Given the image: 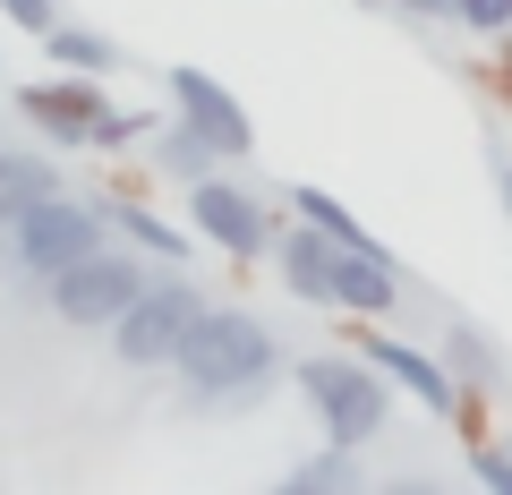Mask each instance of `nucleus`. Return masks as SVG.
<instances>
[{
  "label": "nucleus",
  "instance_id": "nucleus-1",
  "mask_svg": "<svg viewBox=\"0 0 512 495\" xmlns=\"http://www.w3.org/2000/svg\"><path fill=\"white\" fill-rule=\"evenodd\" d=\"M274 333H265V316H248V308H214L205 299L197 308V325H188V342H180V385H188V402H248V393H265L274 385Z\"/></svg>",
  "mask_w": 512,
  "mask_h": 495
},
{
  "label": "nucleus",
  "instance_id": "nucleus-9",
  "mask_svg": "<svg viewBox=\"0 0 512 495\" xmlns=\"http://www.w3.org/2000/svg\"><path fill=\"white\" fill-rule=\"evenodd\" d=\"M274 274H282V291L291 299H308V308H333V265H342V239H325L308 214L291 222V231H274Z\"/></svg>",
  "mask_w": 512,
  "mask_h": 495
},
{
  "label": "nucleus",
  "instance_id": "nucleus-6",
  "mask_svg": "<svg viewBox=\"0 0 512 495\" xmlns=\"http://www.w3.org/2000/svg\"><path fill=\"white\" fill-rule=\"evenodd\" d=\"M188 222H197V239H205V248H222V257H265V248H274L265 205H256L248 188H231L222 171L188 188Z\"/></svg>",
  "mask_w": 512,
  "mask_h": 495
},
{
  "label": "nucleus",
  "instance_id": "nucleus-21",
  "mask_svg": "<svg viewBox=\"0 0 512 495\" xmlns=\"http://www.w3.org/2000/svg\"><path fill=\"white\" fill-rule=\"evenodd\" d=\"M393 9H402V18H453L461 0H393Z\"/></svg>",
  "mask_w": 512,
  "mask_h": 495
},
{
  "label": "nucleus",
  "instance_id": "nucleus-20",
  "mask_svg": "<svg viewBox=\"0 0 512 495\" xmlns=\"http://www.w3.org/2000/svg\"><path fill=\"white\" fill-rule=\"evenodd\" d=\"M470 470L487 478L495 495H512V453H504V444H478V453H470Z\"/></svg>",
  "mask_w": 512,
  "mask_h": 495
},
{
  "label": "nucleus",
  "instance_id": "nucleus-17",
  "mask_svg": "<svg viewBox=\"0 0 512 495\" xmlns=\"http://www.w3.org/2000/svg\"><path fill=\"white\" fill-rule=\"evenodd\" d=\"M291 214H308L316 231H325V239H342V248H376V239L359 231V214H350V205L333 197V188H291Z\"/></svg>",
  "mask_w": 512,
  "mask_h": 495
},
{
  "label": "nucleus",
  "instance_id": "nucleus-13",
  "mask_svg": "<svg viewBox=\"0 0 512 495\" xmlns=\"http://www.w3.org/2000/svg\"><path fill=\"white\" fill-rule=\"evenodd\" d=\"M103 222L128 239V248H154L163 265H180V257H188V231H171V222L154 214V205H137V197H111V205H103Z\"/></svg>",
  "mask_w": 512,
  "mask_h": 495
},
{
  "label": "nucleus",
  "instance_id": "nucleus-10",
  "mask_svg": "<svg viewBox=\"0 0 512 495\" xmlns=\"http://www.w3.org/2000/svg\"><path fill=\"white\" fill-rule=\"evenodd\" d=\"M393 299H402V265L384 257V248H342V265H333V308L384 316Z\"/></svg>",
  "mask_w": 512,
  "mask_h": 495
},
{
  "label": "nucleus",
  "instance_id": "nucleus-22",
  "mask_svg": "<svg viewBox=\"0 0 512 495\" xmlns=\"http://www.w3.org/2000/svg\"><path fill=\"white\" fill-rule=\"evenodd\" d=\"M495 188H504V205H512V163H504V171H495Z\"/></svg>",
  "mask_w": 512,
  "mask_h": 495
},
{
  "label": "nucleus",
  "instance_id": "nucleus-7",
  "mask_svg": "<svg viewBox=\"0 0 512 495\" xmlns=\"http://www.w3.org/2000/svg\"><path fill=\"white\" fill-rule=\"evenodd\" d=\"M18 111L35 120L52 146H94V120H103V77H77V69H60V77H43V86H18Z\"/></svg>",
  "mask_w": 512,
  "mask_h": 495
},
{
  "label": "nucleus",
  "instance_id": "nucleus-11",
  "mask_svg": "<svg viewBox=\"0 0 512 495\" xmlns=\"http://www.w3.org/2000/svg\"><path fill=\"white\" fill-rule=\"evenodd\" d=\"M359 350H367V359H376L402 393H419L427 410H444V419L461 410V385H453V367H444V359H427V350H410V342H359Z\"/></svg>",
  "mask_w": 512,
  "mask_h": 495
},
{
  "label": "nucleus",
  "instance_id": "nucleus-12",
  "mask_svg": "<svg viewBox=\"0 0 512 495\" xmlns=\"http://www.w3.org/2000/svg\"><path fill=\"white\" fill-rule=\"evenodd\" d=\"M146 163L163 171V180H188V188H197V180H214V171H222V146L197 129V120H171V129H154V154H146Z\"/></svg>",
  "mask_w": 512,
  "mask_h": 495
},
{
  "label": "nucleus",
  "instance_id": "nucleus-4",
  "mask_svg": "<svg viewBox=\"0 0 512 495\" xmlns=\"http://www.w3.org/2000/svg\"><path fill=\"white\" fill-rule=\"evenodd\" d=\"M197 308H205V291L188 274H163V282L146 274V291L111 316V350H120V367H171L180 342H188V325H197Z\"/></svg>",
  "mask_w": 512,
  "mask_h": 495
},
{
  "label": "nucleus",
  "instance_id": "nucleus-5",
  "mask_svg": "<svg viewBox=\"0 0 512 495\" xmlns=\"http://www.w3.org/2000/svg\"><path fill=\"white\" fill-rule=\"evenodd\" d=\"M111 239V222H103V205H77V197H35L18 222H9V257H18V274L26 282H52L60 265H77L86 248H103Z\"/></svg>",
  "mask_w": 512,
  "mask_h": 495
},
{
  "label": "nucleus",
  "instance_id": "nucleus-24",
  "mask_svg": "<svg viewBox=\"0 0 512 495\" xmlns=\"http://www.w3.org/2000/svg\"><path fill=\"white\" fill-rule=\"evenodd\" d=\"M359 9H367V0H359Z\"/></svg>",
  "mask_w": 512,
  "mask_h": 495
},
{
  "label": "nucleus",
  "instance_id": "nucleus-19",
  "mask_svg": "<svg viewBox=\"0 0 512 495\" xmlns=\"http://www.w3.org/2000/svg\"><path fill=\"white\" fill-rule=\"evenodd\" d=\"M0 18L26 26V35H52V26H60V0H0Z\"/></svg>",
  "mask_w": 512,
  "mask_h": 495
},
{
  "label": "nucleus",
  "instance_id": "nucleus-15",
  "mask_svg": "<svg viewBox=\"0 0 512 495\" xmlns=\"http://www.w3.org/2000/svg\"><path fill=\"white\" fill-rule=\"evenodd\" d=\"M367 470H359V444H333V453L299 461L291 478H282V495H359Z\"/></svg>",
  "mask_w": 512,
  "mask_h": 495
},
{
  "label": "nucleus",
  "instance_id": "nucleus-3",
  "mask_svg": "<svg viewBox=\"0 0 512 495\" xmlns=\"http://www.w3.org/2000/svg\"><path fill=\"white\" fill-rule=\"evenodd\" d=\"M43 291H52V316H60V325H77V333L103 325V333H111V316L146 291V248H111V239H103V248H86L77 265H60Z\"/></svg>",
  "mask_w": 512,
  "mask_h": 495
},
{
  "label": "nucleus",
  "instance_id": "nucleus-23",
  "mask_svg": "<svg viewBox=\"0 0 512 495\" xmlns=\"http://www.w3.org/2000/svg\"><path fill=\"white\" fill-rule=\"evenodd\" d=\"M495 43H512V35H495ZM504 94H512V69H504Z\"/></svg>",
  "mask_w": 512,
  "mask_h": 495
},
{
  "label": "nucleus",
  "instance_id": "nucleus-18",
  "mask_svg": "<svg viewBox=\"0 0 512 495\" xmlns=\"http://www.w3.org/2000/svg\"><path fill=\"white\" fill-rule=\"evenodd\" d=\"M453 18L470 26V35H512V0H461Z\"/></svg>",
  "mask_w": 512,
  "mask_h": 495
},
{
  "label": "nucleus",
  "instance_id": "nucleus-2",
  "mask_svg": "<svg viewBox=\"0 0 512 495\" xmlns=\"http://www.w3.org/2000/svg\"><path fill=\"white\" fill-rule=\"evenodd\" d=\"M291 385L308 393L316 427H325V444H367L393 427V376H384L376 359H350V350H316V359L291 367Z\"/></svg>",
  "mask_w": 512,
  "mask_h": 495
},
{
  "label": "nucleus",
  "instance_id": "nucleus-16",
  "mask_svg": "<svg viewBox=\"0 0 512 495\" xmlns=\"http://www.w3.org/2000/svg\"><path fill=\"white\" fill-rule=\"evenodd\" d=\"M444 359H453V376H461V385H478V393L504 385V350H495L478 325H453V333H444Z\"/></svg>",
  "mask_w": 512,
  "mask_h": 495
},
{
  "label": "nucleus",
  "instance_id": "nucleus-8",
  "mask_svg": "<svg viewBox=\"0 0 512 495\" xmlns=\"http://www.w3.org/2000/svg\"><path fill=\"white\" fill-rule=\"evenodd\" d=\"M163 86H171V103H180V120H197V129L222 146V163H248V154H256V120L239 111V94L222 86V77H205V69H171Z\"/></svg>",
  "mask_w": 512,
  "mask_h": 495
},
{
  "label": "nucleus",
  "instance_id": "nucleus-14",
  "mask_svg": "<svg viewBox=\"0 0 512 495\" xmlns=\"http://www.w3.org/2000/svg\"><path fill=\"white\" fill-rule=\"evenodd\" d=\"M43 52H52V69H77V77H111L120 69V43L94 35V26H69V18L43 35Z\"/></svg>",
  "mask_w": 512,
  "mask_h": 495
}]
</instances>
